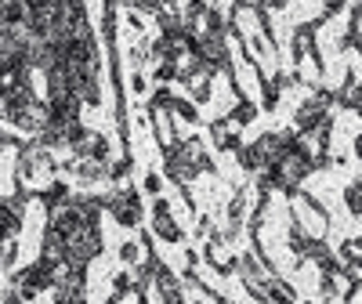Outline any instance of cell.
Masks as SVG:
<instances>
[{
    "mask_svg": "<svg viewBox=\"0 0 362 304\" xmlns=\"http://www.w3.org/2000/svg\"><path fill=\"white\" fill-rule=\"evenodd\" d=\"M286 203H290V221L305 228L308 239H326V232H329V214H326V206H322L312 192H300V189H297L293 196H286Z\"/></svg>",
    "mask_w": 362,
    "mask_h": 304,
    "instance_id": "obj_1",
    "label": "cell"
},
{
    "mask_svg": "<svg viewBox=\"0 0 362 304\" xmlns=\"http://www.w3.org/2000/svg\"><path fill=\"white\" fill-rule=\"evenodd\" d=\"M337 105V98H334V87H322V83H315L312 87V95L297 105V112H293V131L297 134H312L322 119L329 116V109Z\"/></svg>",
    "mask_w": 362,
    "mask_h": 304,
    "instance_id": "obj_2",
    "label": "cell"
},
{
    "mask_svg": "<svg viewBox=\"0 0 362 304\" xmlns=\"http://www.w3.org/2000/svg\"><path fill=\"white\" fill-rule=\"evenodd\" d=\"M102 206L109 210V214L124 225V228H134L138 221H141V199H138V192L134 189H119V192H112V196H105L102 199Z\"/></svg>",
    "mask_w": 362,
    "mask_h": 304,
    "instance_id": "obj_3",
    "label": "cell"
},
{
    "mask_svg": "<svg viewBox=\"0 0 362 304\" xmlns=\"http://www.w3.org/2000/svg\"><path fill=\"white\" fill-rule=\"evenodd\" d=\"M334 98H337V105H341V109H351V112H355V105L362 102V76H358L355 69H348V73H344L341 87L334 90Z\"/></svg>",
    "mask_w": 362,
    "mask_h": 304,
    "instance_id": "obj_4",
    "label": "cell"
},
{
    "mask_svg": "<svg viewBox=\"0 0 362 304\" xmlns=\"http://www.w3.org/2000/svg\"><path fill=\"white\" fill-rule=\"evenodd\" d=\"M153 214H156V235L160 239H167V242H181V228L174 225V218H170V210H167V203L163 199H156V210H153Z\"/></svg>",
    "mask_w": 362,
    "mask_h": 304,
    "instance_id": "obj_5",
    "label": "cell"
},
{
    "mask_svg": "<svg viewBox=\"0 0 362 304\" xmlns=\"http://www.w3.org/2000/svg\"><path fill=\"white\" fill-rule=\"evenodd\" d=\"M228 119H232L235 127H247V124H254V119H257V105H254L250 98H239L235 109L228 112Z\"/></svg>",
    "mask_w": 362,
    "mask_h": 304,
    "instance_id": "obj_6",
    "label": "cell"
},
{
    "mask_svg": "<svg viewBox=\"0 0 362 304\" xmlns=\"http://www.w3.org/2000/svg\"><path fill=\"white\" fill-rule=\"evenodd\" d=\"M344 206H348V214L351 218H362V185L358 181H351V185H344Z\"/></svg>",
    "mask_w": 362,
    "mask_h": 304,
    "instance_id": "obj_7",
    "label": "cell"
},
{
    "mask_svg": "<svg viewBox=\"0 0 362 304\" xmlns=\"http://www.w3.org/2000/svg\"><path fill=\"white\" fill-rule=\"evenodd\" d=\"M170 109H174L181 119H189V124H196V119H199V112H196V105H192V102H181V98H174V102H170Z\"/></svg>",
    "mask_w": 362,
    "mask_h": 304,
    "instance_id": "obj_8",
    "label": "cell"
},
{
    "mask_svg": "<svg viewBox=\"0 0 362 304\" xmlns=\"http://www.w3.org/2000/svg\"><path fill=\"white\" fill-rule=\"evenodd\" d=\"M344 8H348V0H322V18H326V22L337 18Z\"/></svg>",
    "mask_w": 362,
    "mask_h": 304,
    "instance_id": "obj_9",
    "label": "cell"
},
{
    "mask_svg": "<svg viewBox=\"0 0 362 304\" xmlns=\"http://www.w3.org/2000/svg\"><path fill=\"white\" fill-rule=\"evenodd\" d=\"M286 4H290V0H261V11H268V15H272V11H283Z\"/></svg>",
    "mask_w": 362,
    "mask_h": 304,
    "instance_id": "obj_10",
    "label": "cell"
},
{
    "mask_svg": "<svg viewBox=\"0 0 362 304\" xmlns=\"http://www.w3.org/2000/svg\"><path fill=\"white\" fill-rule=\"evenodd\" d=\"M160 189H163L160 174H148V177H145V192H160Z\"/></svg>",
    "mask_w": 362,
    "mask_h": 304,
    "instance_id": "obj_11",
    "label": "cell"
},
{
    "mask_svg": "<svg viewBox=\"0 0 362 304\" xmlns=\"http://www.w3.org/2000/svg\"><path fill=\"white\" fill-rule=\"evenodd\" d=\"M124 261H127V264L138 261V247H134V242H127V247H124Z\"/></svg>",
    "mask_w": 362,
    "mask_h": 304,
    "instance_id": "obj_12",
    "label": "cell"
},
{
    "mask_svg": "<svg viewBox=\"0 0 362 304\" xmlns=\"http://www.w3.org/2000/svg\"><path fill=\"white\" fill-rule=\"evenodd\" d=\"M131 90H134V95H141V90H145V76H141V73H134V80H131Z\"/></svg>",
    "mask_w": 362,
    "mask_h": 304,
    "instance_id": "obj_13",
    "label": "cell"
},
{
    "mask_svg": "<svg viewBox=\"0 0 362 304\" xmlns=\"http://www.w3.org/2000/svg\"><path fill=\"white\" fill-rule=\"evenodd\" d=\"M351 152H355V160L362 163V134H355V141H351Z\"/></svg>",
    "mask_w": 362,
    "mask_h": 304,
    "instance_id": "obj_14",
    "label": "cell"
},
{
    "mask_svg": "<svg viewBox=\"0 0 362 304\" xmlns=\"http://www.w3.org/2000/svg\"><path fill=\"white\" fill-rule=\"evenodd\" d=\"M355 116H358V119H362V102H358V105H355Z\"/></svg>",
    "mask_w": 362,
    "mask_h": 304,
    "instance_id": "obj_15",
    "label": "cell"
}]
</instances>
